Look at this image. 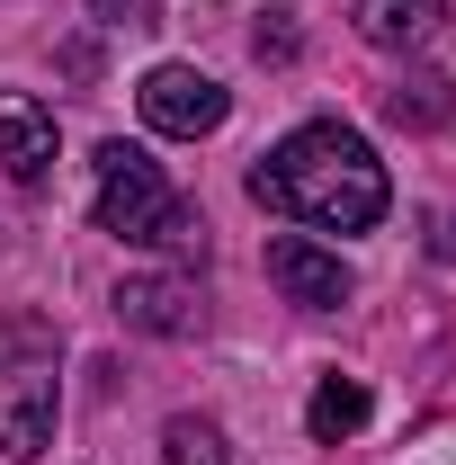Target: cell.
<instances>
[{
  "mask_svg": "<svg viewBox=\"0 0 456 465\" xmlns=\"http://www.w3.org/2000/svg\"><path fill=\"white\" fill-rule=\"evenodd\" d=\"M108 27H153V0H90Z\"/></svg>",
  "mask_w": 456,
  "mask_h": 465,
  "instance_id": "cell-12",
  "label": "cell"
},
{
  "mask_svg": "<svg viewBox=\"0 0 456 465\" xmlns=\"http://www.w3.org/2000/svg\"><path fill=\"white\" fill-rule=\"evenodd\" d=\"M134 108H144V125L153 134H179V143H197V134H215L233 116L224 81H206L197 63H153L144 81H134Z\"/></svg>",
  "mask_w": 456,
  "mask_h": 465,
  "instance_id": "cell-4",
  "label": "cell"
},
{
  "mask_svg": "<svg viewBox=\"0 0 456 465\" xmlns=\"http://www.w3.org/2000/svg\"><path fill=\"white\" fill-rule=\"evenodd\" d=\"M63 420V341L45 313H0V457H45Z\"/></svg>",
  "mask_w": 456,
  "mask_h": 465,
  "instance_id": "cell-3",
  "label": "cell"
},
{
  "mask_svg": "<svg viewBox=\"0 0 456 465\" xmlns=\"http://www.w3.org/2000/svg\"><path fill=\"white\" fill-rule=\"evenodd\" d=\"M439 9H448V0H358V36H367V45L411 54V45L439 27Z\"/></svg>",
  "mask_w": 456,
  "mask_h": 465,
  "instance_id": "cell-8",
  "label": "cell"
},
{
  "mask_svg": "<svg viewBox=\"0 0 456 465\" xmlns=\"http://www.w3.org/2000/svg\"><path fill=\"white\" fill-rule=\"evenodd\" d=\"M116 322L125 331H153V341H188L206 322V295H197V278H179V269H153V278H125L116 287Z\"/></svg>",
  "mask_w": 456,
  "mask_h": 465,
  "instance_id": "cell-5",
  "label": "cell"
},
{
  "mask_svg": "<svg viewBox=\"0 0 456 465\" xmlns=\"http://www.w3.org/2000/svg\"><path fill=\"white\" fill-rule=\"evenodd\" d=\"M0 171L18 188H45V171H55V108L27 90H0Z\"/></svg>",
  "mask_w": 456,
  "mask_h": 465,
  "instance_id": "cell-7",
  "label": "cell"
},
{
  "mask_svg": "<svg viewBox=\"0 0 456 465\" xmlns=\"http://www.w3.org/2000/svg\"><path fill=\"white\" fill-rule=\"evenodd\" d=\"M162 457L171 465H233V448H224V430L206 411H179L171 430H162Z\"/></svg>",
  "mask_w": 456,
  "mask_h": 465,
  "instance_id": "cell-11",
  "label": "cell"
},
{
  "mask_svg": "<svg viewBox=\"0 0 456 465\" xmlns=\"http://www.w3.org/2000/svg\"><path fill=\"white\" fill-rule=\"evenodd\" d=\"M251 197H260L269 215L313 224V232H367L394 206L385 162L367 153V134H358V125H332V116H322V125H295L278 153H260Z\"/></svg>",
  "mask_w": 456,
  "mask_h": 465,
  "instance_id": "cell-1",
  "label": "cell"
},
{
  "mask_svg": "<svg viewBox=\"0 0 456 465\" xmlns=\"http://www.w3.org/2000/svg\"><path fill=\"white\" fill-rule=\"evenodd\" d=\"M448 81H439V72H402L394 90H385V116H394V125H421V134H430V125H448Z\"/></svg>",
  "mask_w": 456,
  "mask_h": 465,
  "instance_id": "cell-10",
  "label": "cell"
},
{
  "mask_svg": "<svg viewBox=\"0 0 456 465\" xmlns=\"http://www.w3.org/2000/svg\"><path fill=\"white\" fill-rule=\"evenodd\" d=\"M99 232L134 242V251H171V260H206V215L179 197L162 162L144 143H99Z\"/></svg>",
  "mask_w": 456,
  "mask_h": 465,
  "instance_id": "cell-2",
  "label": "cell"
},
{
  "mask_svg": "<svg viewBox=\"0 0 456 465\" xmlns=\"http://www.w3.org/2000/svg\"><path fill=\"white\" fill-rule=\"evenodd\" d=\"M358 420H367V385H358V376H322V385H313V403H304V430H313L322 448H341Z\"/></svg>",
  "mask_w": 456,
  "mask_h": 465,
  "instance_id": "cell-9",
  "label": "cell"
},
{
  "mask_svg": "<svg viewBox=\"0 0 456 465\" xmlns=\"http://www.w3.org/2000/svg\"><path fill=\"white\" fill-rule=\"evenodd\" d=\"M269 287L286 304H304V313H341L349 304V269L341 251H322V242H304V232H278L269 242Z\"/></svg>",
  "mask_w": 456,
  "mask_h": 465,
  "instance_id": "cell-6",
  "label": "cell"
},
{
  "mask_svg": "<svg viewBox=\"0 0 456 465\" xmlns=\"http://www.w3.org/2000/svg\"><path fill=\"white\" fill-rule=\"evenodd\" d=\"M251 45H260V63H286V54H295V27H269V18H260Z\"/></svg>",
  "mask_w": 456,
  "mask_h": 465,
  "instance_id": "cell-13",
  "label": "cell"
}]
</instances>
